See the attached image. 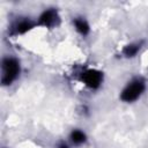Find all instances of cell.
Here are the masks:
<instances>
[{"instance_id": "cell-4", "label": "cell", "mask_w": 148, "mask_h": 148, "mask_svg": "<svg viewBox=\"0 0 148 148\" xmlns=\"http://www.w3.org/2000/svg\"><path fill=\"white\" fill-rule=\"evenodd\" d=\"M59 17H58V14L54 9H47L45 10L40 17H39V24L43 25V27H46V28H50V27H53L54 24H57Z\"/></svg>"}, {"instance_id": "cell-7", "label": "cell", "mask_w": 148, "mask_h": 148, "mask_svg": "<svg viewBox=\"0 0 148 148\" xmlns=\"http://www.w3.org/2000/svg\"><path fill=\"white\" fill-rule=\"evenodd\" d=\"M139 50H140V44H131V45H127L123 52L126 57H133L136 54Z\"/></svg>"}, {"instance_id": "cell-5", "label": "cell", "mask_w": 148, "mask_h": 148, "mask_svg": "<svg viewBox=\"0 0 148 148\" xmlns=\"http://www.w3.org/2000/svg\"><path fill=\"white\" fill-rule=\"evenodd\" d=\"M74 24H75V28L76 30L81 34V35H87L88 31H89V25L88 23L83 20V18H76L74 21Z\"/></svg>"}, {"instance_id": "cell-1", "label": "cell", "mask_w": 148, "mask_h": 148, "mask_svg": "<svg viewBox=\"0 0 148 148\" xmlns=\"http://www.w3.org/2000/svg\"><path fill=\"white\" fill-rule=\"evenodd\" d=\"M20 73V64L14 58H5L2 60V84H10Z\"/></svg>"}, {"instance_id": "cell-3", "label": "cell", "mask_w": 148, "mask_h": 148, "mask_svg": "<svg viewBox=\"0 0 148 148\" xmlns=\"http://www.w3.org/2000/svg\"><path fill=\"white\" fill-rule=\"evenodd\" d=\"M103 75L101 72L96 69H88L82 74V81L89 87V88H98L99 84L102 83Z\"/></svg>"}, {"instance_id": "cell-6", "label": "cell", "mask_w": 148, "mask_h": 148, "mask_svg": "<svg viewBox=\"0 0 148 148\" xmlns=\"http://www.w3.org/2000/svg\"><path fill=\"white\" fill-rule=\"evenodd\" d=\"M71 139L72 141L75 143V145H80V143H83L86 141V135L83 132L76 130V131H73L72 134H71Z\"/></svg>"}, {"instance_id": "cell-8", "label": "cell", "mask_w": 148, "mask_h": 148, "mask_svg": "<svg viewBox=\"0 0 148 148\" xmlns=\"http://www.w3.org/2000/svg\"><path fill=\"white\" fill-rule=\"evenodd\" d=\"M31 23L29 22V21H22V22H20L18 24H17V27H16V34H24V32H27L28 30H30L31 29Z\"/></svg>"}, {"instance_id": "cell-2", "label": "cell", "mask_w": 148, "mask_h": 148, "mask_svg": "<svg viewBox=\"0 0 148 148\" xmlns=\"http://www.w3.org/2000/svg\"><path fill=\"white\" fill-rule=\"evenodd\" d=\"M143 90H145L143 81L134 80L126 86V88L123 90V92L120 95V98L124 102H133L138 97H140V95L143 92Z\"/></svg>"}, {"instance_id": "cell-9", "label": "cell", "mask_w": 148, "mask_h": 148, "mask_svg": "<svg viewBox=\"0 0 148 148\" xmlns=\"http://www.w3.org/2000/svg\"><path fill=\"white\" fill-rule=\"evenodd\" d=\"M59 148H68V147H67V146H66V145H61V146H60V147H59Z\"/></svg>"}]
</instances>
